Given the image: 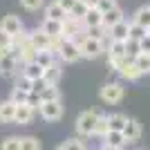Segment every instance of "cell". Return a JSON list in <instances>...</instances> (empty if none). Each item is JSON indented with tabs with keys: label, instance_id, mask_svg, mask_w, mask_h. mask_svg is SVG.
Masks as SVG:
<instances>
[{
	"label": "cell",
	"instance_id": "obj_1",
	"mask_svg": "<svg viewBox=\"0 0 150 150\" xmlns=\"http://www.w3.org/2000/svg\"><path fill=\"white\" fill-rule=\"evenodd\" d=\"M99 112H94V110H85L76 117V132H79V137H94V130H96V123H99Z\"/></svg>",
	"mask_w": 150,
	"mask_h": 150
},
{
	"label": "cell",
	"instance_id": "obj_2",
	"mask_svg": "<svg viewBox=\"0 0 150 150\" xmlns=\"http://www.w3.org/2000/svg\"><path fill=\"white\" fill-rule=\"evenodd\" d=\"M56 50H58V56L65 63H76L79 58H83L79 43H76V40H69V38H61L58 45H56Z\"/></svg>",
	"mask_w": 150,
	"mask_h": 150
},
{
	"label": "cell",
	"instance_id": "obj_3",
	"mask_svg": "<svg viewBox=\"0 0 150 150\" xmlns=\"http://www.w3.org/2000/svg\"><path fill=\"white\" fill-rule=\"evenodd\" d=\"M79 47H81V56L83 58H96L105 52V43L99 40V38H90V36H83L79 40Z\"/></svg>",
	"mask_w": 150,
	"mask_h": 150
},
{
	"label": "cell",
	"instance_id": "obj_4",
	"mask_svg": "<svg viewBox=\"0 0 150 150\" xmlns=\"http://www.w3.org/2000/svg\"><path fill=\"white\" fill-rule=\"evenodd\" d=\"M99 96H101L103 103L114 105V103H119V101L123 99V85H121V83H105V85L101 88Z\"/></svg>",
	"mask_w": 150,
	"mask_h": 150
},
{
	"label": "cell",
	"instance_id": "obj_5",
	"mask_svg": "<svg viewBox=\"0 0 150 150\" xmlns=\"http://www.w3.org/2000/svg\"><path fill=\"white\" fill-rule=\"evenodd\" d=\"M29 36H31V45L36 47V52H50V50H54L58 45V40H54L52 36H47L40 27L34 29V31H29Z\"/></svg>",
	"mask_w": 150,
	"mask_h": 150
},
{
	"label": "cell",
	"instance_id": "obj_6",
	"mask_svg": "<svg viewBox=\"0 0 150 150\" xmlns=\"http://www.w3.org/2000/svg\"><path fill=\"white\" fill-rule=\"evenodd\" d=\"M40 117H43L45 121H61L63 119V105L61 101H50V103H40Z\"/></svg>",
	"mask_w": 150,
	"mask_h": 150
},
{
	"label": "cell",
	"instance_id": "obj_7",
	"mask_svg": "<svg viewBox=\"0 0 150 150\" xmlns=\"http://www.w3.org/2000/svg\"><path fill=\"white\" fill-rule=\"evenodd\" d=\"M0 29L5 34H9V36H18V34H23V23H20L18 16L9 13V16H5L0 20Z\"/></svg>",
	"mask_w": 150,
	"mask_h": 150
},
{
	"label": "cell",
	"instance_id": "obj_8",
	"mask_svg": "<svg viewBox=\"0 0 150 150\" xmlns=\"http://www.w3.org/2000/svg\"><path fill=\"white\" fill-rule=\"evenodd\" d=\"M79 34H83V23H81V20H74L72 16H69L67 20H63V38L76 40Z\"/></svg>",
	"mask_w": 150,
	"mask_h": 150
},
{
	"label": "cell",
	"instance_id": "obj_9",
	"mask_svg": "<svg viewBox=\"0 0 150 150\" xmlns=\"http://www.w3.org/2000/svg\"><path fill=\"white\" fill-rule=\"evenodd\" d=\"M123 137H125V144H137L141 139V123L137 119H128L123 128Z\"/></svg>",
	"mask_w": 150,
	"mask_h": 150
},
{
	"label": "cell",
	"instance_id": "obj_10",
	"mask_svg": "<svg viewBox=\"0 0 150 150\" xmlns=\"http://www.w3.org/2000/svg\"><path fill=\"white\" fill-rule=\"evenodd\" d=\"M108 34H110V40H121V43H125V40L130 38V23H128V20H121L119 25L110 27Z\"/></svg>",
	"mask_w": 150,
	"mask_h": 150
},
{
	"label": "cell",
	"instance_id": "obj_11",
	"mask_svg": "<svg viewBox=\"0 0 150 150\" xmlns=\"http://www.w3.org/2000/svg\"><path fill=\"white\" fill-rule=\"evenodd\" d=\"M45 18H47V20H58V23H63V20L69 18V13L65 11L61 5H58L56 0H54V2H50V5L45 7Z\"/></svg>",
	"mask_w": 150,
	"mask_h": 150
},
{
	"label": "cell",
	"instance_id": "obj_12",
	"mask_svg": "<svg viewBox=\"0 0 150 150\" xmlns=\"http://www.w3.org/2000/svg\"><path fill=\"white\" fill-rule=\"evenodd\" d=\"M34 114H36V108H31V105H18V108H16L13 123L27 125V123H31V121H34Z\"/></svg>",
	"mask_w": 150,
	"mask_h": 150
},
{
	"label": "cell",
	"instance_id": "obj_13",
	"mask_svg": "<svg viewBox=\"0 0 150 150\" xmlns=\"http://www.w3.org/2000/svg\"><path fill=\"white\" fill-rule=\"evenodd\" d=\"M40 29L47 34V36H52L54 40H61L63 38V23H58V20H43V25H40Z\"/></svg>",
	"mask_w": 150,
	"mask_h": 150
},
{
	"label": "cell",
	"instance_id": "obj_14",
	"mask_svg": "<svg viewBox=\"0 0 150 150\" xmlns=\"http://www.w3.org/2000/svg\"><path fill=\"white\" fill-rule=\"evenodd\" d=\"M18 65H20V61L13 56L11 52H9V54H7V56L0 61V74H2V76H11L13 72L18 69Z\"/></svg>",
	"mask_w": 150,
	"mask_h": 150
},
{
	"label": "cell",
	"instance_id": "obj_15",
	"mask_svg": "<svg viewBox=\"0 0 150 150\" xmlns=\"http://www.w3.org/2000/svg\"><path fill=\"white\" fill-rule=\"evenodd\" d=\"M16 103L13 101H5L0 103V123H13V117H16Z\"/></svg>",
	"mask_w": 150,
	"mask_h": 150
},
{
	"label": "cell",
	"instance_id": "obj_16",
	"mask_svg": "<svg viewBox=\"0 0 150 150\" xmlns=\"http://www.w3.org/2000/svg\"><path fill=\"white\" fill-rule=\"evenodd\" d=\"M23 76H27L29 81H38V79H45V69L38 65L36 61L23 65Z\"/></svg>",
	"mask_w": 150,
	"mask_h": 150
},
{
	"label": "cell",
	"instance_id": "obj_17",
	"mask_svg": "<svg viewBox=\"0 0 150 150\" xmlns=\"http://www.w3.org/2000/svg\"><path fill=\"white\" fill-rule=\"evenodd\" d=\"M103 25V13L99 9H90L85 13V18H83V27L85 29H92V27H101Z\"/></svg>",
	"mask_w": 150,
	"mask_h": 150
},
{
	"label": "cell",
	"instance_id": "obj_18",
	"mask_svg": "<svg viewBox=\"0 0 150 150\" xmlns=\"http://www.w3.org/2000/svg\"><path fill=\"white\" fill-rule=\"evenodd\" d=\"M121 20H125V18H123V11H121L119 7H114L112 11L103 13V27H105V29H110V27H114V25H119Z\"/></svg>",
	"mask_w": 150,
	"mask_h": 150
},
{
	"label": "cell",
	"instance_id": "obj_19",
	"mask_svg": "<svg viewBox=\"0 0 150 150\" xmlns=\"http://www.w3.org/2000/svg\"><path fill=\"white\" fill-rule=\"evenodd\" d=\"M119 74L123 76V79H128V81H137L139 76H144V74H141V72H139V67H137V65H134V58L125 63L123 67L119 69Z\"/></svg>",
	"mask_w": 150,
	"mask_h": 150
},
{
	"label": "cell",
	"instance_id": "obj_20",
	"mask_svg": "<svg viewBox=\"0 0 150 150\" xmlns=\"http://www.w3.org/2000/svg\"><path fill=\"white\" fill-rule=\"evenodd\" d=\"M108 56H110V61H119V58L128 56V54H125V43H121V40H110Z\"/></svg>",
	"mask_w": 150,
	"mask_h": 150
},
{
	"label": "cell",
	"instance_id": "obj_21",
	"mask_svg": "<svg viewBox=\"0 0 150 150\" xmlns=\"http://www.w3.org/2000/svg\"><path fill=\"white\" fill-rule=\"evenodd\" d=\"M103 144H108V146H114V148H123V146H128L125 144V137H123V132H117V130H110L103 137Z\"/></svg>",
	"mask_w": 150,
	"mask_h": 150
},
{
	"label": "cell",
	"instance_id": "obj_22",
	"mask_svg": "<svg viewBox=\"0 0 150 150\" xmlns=\"http://www.w3.org/2000/svg\"><path fill=\"white\" fill-rule=\"evenodd\" d=\"M132 23L150 29V7H139L137 11H134V16H132Z\"/></svg>",
	"mask_w": 150,
	"mask_h": 150
},
{
	"label": "cell",
	"instance_id": "obj_23",
	"mask_svg": "<svg viewBox=\"0 0 150 150\" xmlns=\"http://www.w3.org/2000/svg\"><path fill=\"white\" fill-rule=\"evenodd\" d=\"M108 121H110V130H117V132H123L125 123H128V117L121 112H114V114H108Z\"/></svg>",
	"mask_w": 150,
	"mask_h": 150
},
{
	"label": "cell",
	"instance_id": "obj_24",
	"mask_svg": "<svg viewBox=\"0 0 150 150\" xmlns=\"http://www.w3.org/2000/svg\"><path fill=\"white\" fill-rule=\"evenodd\" d=\"M40 96V103H50V101H61V92H58L56 85H47L43 92L38 94Z\"/></svg>",
	"mask_w": 150,
	"mask_h": 150
},
{
	"label": "cell",
	"instance_id": "obj_25",
	"mask_svg": "<svg viewBox=\"0 0 150 150\" xmlns=\"http://www.w3.org/2000/svg\"><path fill=\"white\" fill-rule=\"evenodd\" d=\"M36 63L40 65L43 69H50L52 65H56V61H54V52H38L36 54Z\"/></svg>",
	"mask_w": 150,
	"mask_h": 150
},
{
	"label": "cell",
	"instance_id": "obj_26",
	"mask_svg": "<svg viewBox=\"0 0 150 150\" xmlns=\"http://www.w3.org/2000/svg\"><path fill=\"white\" fill-rule=\"evenodd\" d=\"M108 132H110V121H108L105 114H101L99 117V123H96V130H94V137H105Z\"/></svg>",
	"mask_w": 150,
	"mask_h": 150
},
{
	"label": "cell",
	"instance_id": "obj_27",
	"mask_svg": "<svg viewBox=\"0 0 150 150\" xmlns=\"http://www.w3.org/2000/svg\"><path fill=\"white\" fill-rule=\"evenodd\" d=\"M88 11H90V9H88V5H85L83 0H79V2L74 5V9L69 11V16H72L74 20H81V23H83V18H85V13H88Z\"/></svg>",
	"mask_w": 150,
	"mask_h": 150
},
{
	"label": "cell",
	"instance_id": "obj_28",
	"mask_svg": "<svg viewBox=\"0 0 150 150\" xmlns=\"http://www.w3.org/2000/svg\"><path fill=\"white\" fill-rule=\"evenodd\" d=\"M9 101H13L16 105H27V101H29V92H23V90L13 88V90H11V96H9Z\"/></svg>",
	"mask_w": 150,
	"mask_h": 150
},
{
	"label": "cell",
	"instance_id": "obj_29",
	"mask_svg": "<svg viewBox=\"0 0 150 150\" xmlns=\"http://www.w3.org/2000/svg\"><path fill=\"white\" fill-rule=\"evenodd\" d=\"M148 36V29L146 27H141V25H137V23H130V38L132 40H144V38Z\"/></svg>",
	"mask_w": 150,
	"mask_h": 150
},
{
	"label": "cell",
	"instance_id": "obj_30",
	"mask_svg": "<svg viewBox=\"0 0 150 150\" xmlns=\"http://www.w3.org/2000/svg\"><path fill=\"white\" fill-rule=\"evenodd\" d=\"M134 65L139 67L141 74H150V54H139L134 58Z\"/></svg>",
	"mask_w": 150,
	"mask_h": 150
},
{
	"label": "cell",
	"instance_id": "obj_31",
	"mask_svg": "<svg viewBox=\"0 0 150 150\" xmlns=\"http://www.w3.org/2000/svg\"><path fill=\"white\" fill-rule=\"evenodd\" d=\"M58 79H61V67H58V65H52L50 69H45V81H47V85H56Z\"/></svg>",
	"mask_w": 150,
	"mask_h": 150
},
{
	"label": "cell",
	"instance_id": "obj_32",
	"mask_svg": "<svg viewBox=\"0 0 150 150\" xmlns=\"http://www.w3.org/2000/svg\"><path fill=\"white\" fill-rule=\"evenodd\" d=\"M125 54H128V56H132V58H137L139 54H141V43H139V40L128 38V40H125Z\"/></svg>",
	"mask_w": 150,
	"mask_h": 150
},
{
	"label": "cell",
	"instance_id": "obj_33",
	"mask_svg": "<svg viewBox=\"0 0 150 150\" xmlns=\"http://www.w3.org/2000/svg\"><path fill=\"white\" fill-rule=\"evenodd\" d=\"M20 150H40V141L36 137H20Z\"/></svg>",
	"mask_w": 150,
	"mask_h": 150
},
{
	"label": "cell",
	"instance_id": "obj_34",
	"mask_svg": "<svg viewBox=\"0 0 150 150\" xmlns=\"http://www.w3.org/2000/svg\"><path fill=\"white\" fill-rule=\"evenodd\" d=\"M0 150H20V137H7V139H2Z\"/></svg>",
	"mask_w": 150,
	"mask_h": 150
},
{
	"label": "cell",
	"instance_id": "obj_35",
	"mask_svg": "<svg viewBox=\"0 0 150 150\" xmlns=\"http://www.w3.org/2000/svg\"><path fill=\"white\" fill-rule=\"evenodd\" d=\"M63 148H65V150H88L83 139H74V137L67 139V141H63Z\"/></svg>",
	"mask_w": 150,
	"mask_h": 150
},
{
	"label": "cell",
	"instance_id": "obj_36",
	"mask_svg": "<svg viewBox=\"0 0 150 150\" xmlns=\"http://www.w3.org/2000/svg\"><path fill=\"white\" fill-rule=\"evenodd\" d=\"M20 5L25 7L27 11H36V9H40L45 5V0H20Z\"/></svg>",
	"mask_w": 150,
	"mask_h": 150
},
{
	"label": "cell",
	"instance_id": "obj_37",
	"mask_svg": "<svg viewBox=\"0 0 150 150\" xmlns=\"http://www.w3.org/2000/svg\"><path fill=\"white\" fill-rule=\"evenodd\" d=\"M16 88L23 90V92H31V90H34V81H29L27 76H20L18 83H16Z\"/></svg>",
	"mask_w": 150,
	"mask_h": 150
},
{
	"label": "cell",
	"instance_id": "obj_38",
	"mask_svg": "<svg viewBox=\"0 0 150 150\" xmlns=\"http://www.w3.org/2000/svg\"><path fill=\"white\" fill-rule=\"evenodd\" d=\"M103 31H108L103 25H101V27H92V29H85V36H90V38H99V40H103Z\"/></svg>",
	"mask_w": 150,
	"mask_h": 150
},
{
	"label": "cell",
	"instance_id": "obj_39",
	"mask_svg": "<svg viewBox=\"0 0 150 150\" xmlns=\"http://www.w3.org/2000/svg\"><path fill=\"white\" fill-rule=\"evenodd\" d=\"M11 45H13V36H9V34H5L0 29V47L2 50H11Z\"/></svg>",
	"mask_w": 150,
	"mask_h": 150
},
{
	"label": "cell",
	"instance_id": "obj_40",
	"mask_svg": "<svg viewBox=\"0 0 150 150\" xmlns=\"http://www.w3.org/2000/svg\"><path fill=\"white\" fill-rule=\"evenodd\" d=\"M114 7H117V0H101L96 9H99L101 13H108V11H112Z\"/></svg>",
	"mask_w": 150,
	"mask_h": 150
},
{
	"label": "cell",
	"instance_id": "obj_41",
	"mask_svg": "<svg viewBox=\"0 0 150 150\" xmlns=\"http://www.w3.org/2000/svg\"><path fill=\"white\" fill-rule=\"evenodd\" d=\"M56 2H58V5H61L63 7V9H65V11H72V9H74V5H76V2H79V0H56Z\"/></svg>",
	"mask_w": 150,
	"mask_h": 150
},
{
	"label": "cell",
	"instance_id": "obj_42",
	"mask_svg": "<svg viewBox=\"0 0 150 150\" xmlns=\"http://www.w3.org/2000/svg\"><path fill=\"white\" fill-rule=\"evenodd\" d=\"M45 88H47V81H45V79H38V81H34V90H31V92L40 94Z\"/></svg>",
	"mask_w": 150,
	"mask_h": 150
},
{
	"label": "cell",
	"instance_id": "obj_43",
	"mask_svg": "<svg viewBox=\"0 0 150 150\" xmlns=\"http://www.w3.org/2000/svg\"><path fill=\"white\" fill-rule=\"evenodd\" d=\"M141 54H150V34L141 40Z\"/></svg>",
	"mask_w": 150,
	"mask_h": 150
},
{
	"label": "cell",
	"instance_id": "obj_44",
	"mask_svg": "<svg viewBox=\"0 0 150 150\" xmlns=\"http://www.w3.org/2000/svg\"><path fill=\"white\" fill-rule=\"evenodd\" d=\"M83 2L88 5V9H96V7H99V2H101V0H83Z\"/></svg>",
	"mask_w": 150,
	"mask_h": 150
},
{
	"label": "cell",
	"instance_id": "obj_45",
	"mask_svg": "<svg viewBox=\"0 0 150 150\" xmlns=\"http://www.w3.org/2000/svg\"><path fill=\"white\" fill-rule=\"evenodd\" d=\"M99 150H123V148H114V146H108V144H103Z\"/></svg>",
	"mask_w": 150,
	"mask_h": 150
},
{
	"label": "cell",
	"instance_id": "obj_46",
	"mask_svg": "<svg viewBox=\"0 0 150 150\" xmlns=\"http://www.w3.org/2000/svg\"><path fill=\"white\" fill-rule=\"evenodd\" d=\"M7 54H9V50H2V47H0V61H2V58H5Z\"/></svg>",
	"mask_w": 150,
	"mask_h": 150
},
{
	"label": "cell",
	"instance_id": "obj_47",
	"mask_svg": "<svg viewBox=\"0 0 150 150\" xmlns=\"http://www.w3.org/2000/svg\"><path fill=\"white\" fill-rule=\"evenodd\" d=\"M54 150H65V148H63V146H58V148H54Z\"/></svg>",
	"mask_w": 150,
	"mask_h": 150
},
{
	"label": "cell",
	"instance_id": "obj_48",
	"mask_svg": "<svg viewBox=\"0 0 150 150\" xmlns=\"http://www.w3.org/2000/svg\"><path fill=\"white\" fill-rule=\"evenodd\" d=\"M148 34H150V29H148Z\"/></svg>",
	"mask_w": 150,
	"mask_h": 150
}]
</instances>
